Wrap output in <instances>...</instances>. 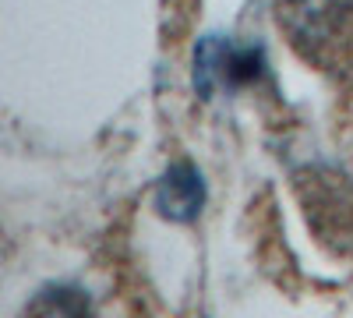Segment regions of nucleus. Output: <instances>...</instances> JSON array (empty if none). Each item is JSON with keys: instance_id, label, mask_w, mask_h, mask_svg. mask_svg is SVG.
Masks as SVG:
<instances>
[{"instance_id": "1", "label": "nucleus", "mask_w": 353, "mask_h": 318, "mask_svg": "<svg viewBox=\"0 0 353 318\" xmlns=\"http://www.w3.org/2000/svg\"><path fill=\"white\" fill-rule=\"evenodd\" d=\"M254 50H241L223 36H205L194 46V89L212 96L219 85H237L254 78Z\"/></svg>"}, {"instance_id": "2", "label": "nucleus", "mask_w": 353, "mask_h": 318, "mask_svg": "<svg viewBox=\"0 0 353 318\" xmlns=\"http://www.w3.org/2000/svg\"><path fill=\"white\" fill-rule=\"evenodd\" d=\"M205 206V181L191 163H176L163 173L156 188V209L163 219L173 223H191Z\"/></svg>"}]
</instances>
